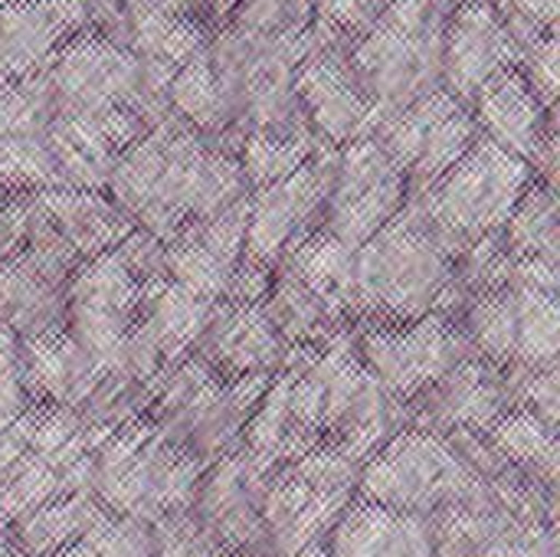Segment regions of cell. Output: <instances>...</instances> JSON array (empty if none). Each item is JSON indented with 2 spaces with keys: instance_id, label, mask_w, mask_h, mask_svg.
Returning <instances> with one entry per match:
<instances>
[{
  "instance_id": "14",
  "label": "cell",
  "mask_w": 560,
  "mask_h": 557,
  "mask_svg": "<svg viewBox=\"0 0 560 557\" xmlns=\"http://www.w3.org/2000/svg\"><path fill=\"white\" fill-rule=\"evenodd\" d=\"M522 59V43L495 0H463L443 33V85L463 105H472L482 85Z\"/></svg>"
},
{
  "instance_id": "16",
  "label": "cell",
  "mask_w": 560,
  "mask_h": 557,
  "mask_svg": "<svg viewBox=\"0 0 560 557\" xmlns=\"http://www.w3.org/2000/svg\"><path fill=\"white\" fill-rule=\"evenodd\" d=\"M246 213L249 197L184 227L171 243H164V276L180 289L220 305L230 295L246 253Z\"/></svg>"
},
{
  "instance_id": "7",
  "label": "cell",
  "mask_w": 560,
  "mask_h": 557,
  "mask_svg": "<svg viewBox=\"0 0 560 557\" xmlns=\"http://www.w3.org/2000/svg\"><path fill=\"white\" fill-rule=\"evenodd\" d=\"M52 112L138 108L144 118L167 108V92L154 85L138 56L112 36L79 33L46 66Z\"/></svg>"
},
{
  "instance_id": "10",
  "label": "cell",
  "mask_w": 560,
  "mask_h": 557,
  "mask_svg": "<svg viewBox=\"0 0 560 557\" xmlns=\"http://www.w3.org/2000/svg\"><path fill=\"white\" fill-rule=\"evenodd\" d=\"M144 282L131 272L118 250L82 259L66 286V332L92 358L102 378L138 322Z\"/></svg>"
},
{
  "instance_id": "11",
  "label": "cell",
  "mask_w": 560,
  "mask_h": 557,
  "mask_svg": "<svg viewBox=\"0 0 560 557\" xmlns=\"http://www.w3.org/2000/svg\"><path fill=\"white\" fill-rule=\"evenodd\" d=\"M335 164H338V151L318 148L302 167H295L282 181L259 187L249 197L246 253H243L249 263L276 269L302 236L325 227Z\"/></svg>"
},
{
  "instance_id": "38",
  "label": "cell",
  "mask_w": 560,
  "mask_h": 557,
  "mask_svg": "<svg viewBox=\"0 0 560 557\" xmlns=\"http://www.w3.org/2000/svg\"><path fill=\"white\" fill-rule=\"evenodd\" d=\"M0 557H26L20 552V545H13L10 538H3V532H0Z\"/></svg>"
},
{
  "instance_id": "20",
  "label": "cell",
  "mask_w": 560,
  "mask_h": 557,
  "mask_svg": "<svg viewBox=\"0 0 560 557\" xmlns=\"http://www.w3.org/2000/svg\"><path fill=\"white\" fill-rule=\"evenodd\" d=\"M16 341H20V378L26 397H43L49 404H62L75 410L98 387L102 371L92 364V358L75 345V338L66 328L36 338H16Z\"/></svg>"
},
{
  "instance_id": "30",
  "label": "cell",
  "mask_w": 560,
  "mask_h": 557,
  "mask_svg": "<svg viewBox=\"0 0 560 557\" xmlns=\"http://www.w3.org/2000/svg\"><path fill=\"white\" fill-rule=\"evenodd\" d=\"M515 289H486L476 292L466 312V341L479 355H486L492 364H512L515 361Z\"/></svg>"
},
{
  "instance_id": "5",
  "label": "cell",
  "mask_w": 560,
  "mask_h": 557,
  "mask_svg": "<svg viewBox=\"0 0 560 557\" xmlns=\"http://www.w3.org/2000/svg\"><path fill=\"white\" fill-rule=\"evenodd\" d=\"M486 489L463 453L427 430L397 433L361 473V499L427 519L450 509H486Z\"/></svg>"
},
{
  "instance_id": "17",
  "label": "cell",
  "mask_w": 560,
  "mask_h": 557,
  "mask_svg": "<svg viewBox=\"0 0 560 557\" xmlns=\"http://www.w3.org/2000/svg\"><path fill=\"white\" fill-rule=\"evenodd\" d=\"M89 13V0H3L0 69L13 79L43 72L72 36L85 33Z\"/></svg>"
},
{
  "instance_id": "31",
  "label": "cell",
  "mask_w": 560,
  "mask_h": 557,
  "mask_svg": "<svg viewBox=\"0 0 560 557\" xmlns=\"http://www.w3.org/2000/svg\"><path fill=\"white\" fill-rule=\"evenodd\" d=\"M394 515L397 512L374 506L368 499L345 509V515L335 529V542H331V555L328 557H387Z\"/></svg>"
},
{
  "instance_id": "15",
  "label": "cell",
  "mask_w": 560,
  "mask_h": 557,
  "mask_svg": "<svg viewBox=\"0 0 560 557\" xmlns=\"http://www.w3.org/2000/svg\"><path fill=\"white\" fill-rule=\"evenodd\" d=\"M472 118L479 135H486L502 151L532 164L541 181L555 184L558 167V131L555 112L541 105L522 69H505L472 98Z\"/></svg>"
},
{
  "instance_id": "28",
  "label": "cell",
  "mask_w": 560,
  "mask_h": 557,
  "mask_svg": "<svg viewBox=\"0 0 560 557\" xmlns=\"http://www.w3.org/2000/svg\"><path fill=\"white\" fill-rule=\"evenodd\" d=\"M489 443L492 450L518 466L528 469L535 479H545L548 486H555L558 476V440H555V427H548L538 414L532 410H505L492 427H489Z\"/></svg>"
},
{
  "instance_id": "23",
  "label": "cell",
  "mask_w": 560,
  "mask_h": 557,
  "mask_svg": "<svg viewBox=\"0 0 560 557\" xmlns=\"http://www.w3.org/2000/svg\"><path fill=\"white\" fill-rule=\"evenodd\" d=\"M167 105L174 115L200 135H220L236 128V105L230 85L210 62V49L184 62L167 82Z\"/></svg>"
},
{
  "instance_id": "32",
  "label": "cell",
  "mask_w": 560,
  "mask_h": 557,
  "mask_svg": "<svg viewBox=\"0 0 560 557\" xmlns=\"http://www.w3.org/2000/svg\"><path fill=\"white\" fill-rule=\"evenodd\" d=\"M82 542L98 557H158L151 542V525L115 512H102L82 535Z\"/></svg>"
},
{
  "instance_id": "24",
  "label": "cell",
  "mask_w": 560,
  "mask_h": 557,
  "mask_svg": "<svg viewBox=\"0 0 560 557\" xmlns=\"http://www.w3.org/2000/svg\"><path fill=\"white\" fill-rule=\"evenodd\" d=\"M262 309H266L269 322L276 325L279 338L285 345H299V348H312V345H322V341L341 335V322H345V315L338 309H331L325 299H318L312 289H305L285 269L279 276H272Z\"/></svg>"
},
{
  "instance_id": "9",
  "label": "cell",
  "mask_w": 560,
  "mask_h": 557,
  "mask_svg": "<svg viewBox=\"0 0 560 557\" xmlns=\"http://www.w3.org/2000/svg\"><path fill=\"white\" fill-rule=\"evenodd\" d=\"M466 358V335L436 312L417 322H374L361 335V364L397 404L430 391Z\"/></svg>"
},
{
  "instance_id": "33",
  "label": "cell",
  "mask_w": 560,
  "mask_h": 557,
  "mask_svg": "<svg viewBox=\"0 0 560 557\" xmlns=\"http://www.w3.org/2000/svg\"><path fill=\"white\" fill-rule=\"evenodd\" d=\"M390 0H315V33L322 39L341 43L345 36H361Z\"/></svg>"
},
{
  "instance_id": "34",
  "label": "cell",
  "mask_w": 560,
  "mask_h": 557,
  "mask_svg": "<svg viewBox=\"0 0 560 557\" xmlns=\"http://www.w3.org/2000/svg\"><path fill=\"white\" fill-rule=\"evenodd\" d=\"M518 69L528 79V85L535 89V95L541 98V105L548 112H555L558 108V36H555V30H548L538 39L522 46Z\"/></svg>"
},
{
  "instance_id": "18",
  "label": "cell",
  "mask_w": 560,
  "mask_h": 557,
  "mask_svg": "<svg viewBox=\"0 0 560 557\" xmlns=\"http://www.w3.org/2000/svg\"><path fill=\"white\" fill-rule=\"evenodd\" d=\"M30 220L46 227L52 236L66 243V250L82 263L98 253L115 250L135 223L95 190H36L30 197Z\"/></svg>"
},
{
  "instance_id": "19",
  "label": "cell",
  "mask_w": 560,
  "mask_h": 557,
  "mask_svg": "<svg viewBox=\"0 0 560 557\" xmlns=\"http://www.w3.org/2000/svg\"><path fill=\"white\" fill-rule=\"evenodd\" d=\"M207 358L210 364L243 378V374H266L285 355V341L279 338L276 325L269 322L262 302H233L223 299L213 305V315L203 328Z\"/></svg>"
},
{
  "instance_id": "26",
  "label": "cell",
  "mask_w": 560,
  "mask_h": 557,
  "mask_svg": "<svg viewBox=\"0 0 560 557\" xmlns=\"http://www.w3.org/2000/svg\"><path fill=\"white\" fill-rule=\"evenodd\" d=\"M502 240L515 259L558 263V190L551 181L535 177L525 187L512 217L502 227Z\"/></svg>"
},
{
  "instance_id": "12",
  "label": "cell",
  "mask_w": 560,
  "mask_h": 557,
  "mask_svg": "<svg viewBox=\"0 0 560 557\" xmlns=\"http://www.w3.org/2000/svg\"><path fill=\"white\" fill-rule=\"evenodd\" d=\"M407 207V177L377 138H358L338 151L325 207V230L348 250H361Z\"/></svg>"
},
{
  "instance_id": "3",
  "label": "cell",
  "mask_w": 560,
  "mask_h": 557,
  "mask_svg": "<svg viewBox=\"0 0 560 557\" xmlns=\"http://www.w3.org/2000/svg\"><path fill=\"white\" fill-rule=\"evenodd\" d=\"M453 10L446 0H390L351 46V69L381 121L440 89L443 33Z\"/></svg>"
},
{
  "instance_id": "21",
  "label": "cell",
  "mask_w": 560,
  "mask_h": 557,
  "mask_svg": "<svg viewBox=\"0 0 560 557\" xmlns=\"http://www.w3.org/2000/svg\"><path fill=\"white\" fill-rule=\"evenodd\" d=\"M509 404L505 381L479 361H459L443 381L430 387V417L446 430H489Z\"/></svg>"
},
{
  "instance_id": "27",
  "label": "cell",
  "mask_w": 560,
  "mask_h": 557,
  "mask_svg": "<svg viewBox=\"0 0 560 557\" xmlns=\"http://www.w3.org/2000/svg\"><path fill=\"white\" fill-rule=\"evenodd\" d=\"M85 492H69L66 499H49L46 506L33 509L16 522V545L20 552L30 557H49L59 548L82 542V535L92 529V522L102 515Z\"/></svg>"
},
{
  "instance_id": "6",
  "label": "cell",
  "mask_w": 560,
  "mask_h": 557,
  "mask_svg": "<svg viewBox=\"0 0 560 557\" xmlns=\"http://www.w3.org/2000/svg\"><path fill=\"white\" fill-rule=\"evenodd\" d=\"M200 460L154 427H125L98 453L92 483L115 515L154 525L197 499Z\"/></svg>"
},
{
  "instance_id": "13",
  "label": "cell",
  "mask_w": 560,
  "mask_h": 557,
  "mask_svg": "<svg viewBox=\"0 0 560 557\" xmlns=\"http://www.w3.org/2000/svg\"><path fill=\"white\" fill-rule=\"evenodd\" d=\"M295 98L312 131L328 144H351L371 138L381 125L358 72L351 69L348 49L335 39H318L295 66Z\"/></svg>"
},
{
  "instance_id": "29",
  "label": "cell",
  "mask_w": 560,
  "mask_h": 557,
  "mask_svg": "<svg viewBox=\"0 0 560 557\" xmlns=\"http://www.w3.org/2000/svg\"><path fill=\"white\" fill-rule=\"evenodd\" d=\"M515 289V361L525 368H545L558 361L560 348V309L558 292L548 289Z\"/></svg>"
},
{
  "instance_id": "39",
  "label": "cell",
  "mask_w": 560,
  "mask_h": 557,
  "mask_svg": "<svg viewBox=\"0 0 560 557\" xmlns=\"http://www.w3.org/2000/svg\"><path fill=\"white\" fill-rule=\"evenodd\" d=\"M292 557H328V552H325V548H322V545L315 542V545H305V548H302L299 555H292Z\"/></svg>"
},
{
  "instance_id": "1",
  "label": "cell",
  "mask_w": 560,
  "mask_h": 557,
  "mask_svg": "<svg viewBox=\"0 0 560 557\" xmlns=\"http://www.w3.org/2000/svg\"><path fill=\"white\" fill-rule=\"evenodd\" d=\"M105 187L115 207L161 243L249 197L240 158L213 148L177 115L135 138L115 158Z\"/></svg>"
},
{
  "instance_id": "22",
  "label": "cell",
  "mask_w": 560,
  "mask_h": 557,
  "mask_svg": "<svg viewBox=\"0 0 560 557\" xmlns=\"http://www.w3.org/2000/svg\"><path fill=\"white\" fill-rule=\"evenodd\" d=\"M282 263L289 276H295L331 309H338L341 315L354 312V250H348L325 227L302 236Z\"/></svg>"
},
{
  "instance_id": "8",
  "label": "cell",
  "mask_w": 560,
  "mask_h": 557,
  "mask_svg": "<svg viewBox=\"0 0 560 557\" xmlns=\"http://www.w3.org/2000/svg\"><path fill=\"white\" fill-rule=\"evenodd\" d=\"M394 158L407 177V194L420 197L430 190L479 138L469 105L446 89H433L394 112L371 135Z\"/></svg>"
},
{
  "instance_id": "4",
  "label": "cell",
  "mask_w": 560,
  "mask_h": 557,
  "mask_svg": "<svg viewBox=\"0 0 560 557\" xmlns=\"http://www.w3.org/2000/svg\"><path fill=\"white\" fill-rule=\"evenodd\" d=\"M535 177L538 174H532L528 161L479 135L430 190L413 197V204L433 233L446 243V250L459 256L466 246L502 233L518 197Z\"/></svg>"
},
{
  "instance_id": "25",
  "label": "cell",
  "mask_w": 560,
  "mask_h": 557,
  "mask_svg": "<svg viewBox=\"0 0 560 557\" xmlns=\"http://www.w3.org/2000/svg\"><path fill=\"white\" fill-rule=\"evenodd\" d=\"M318 148H322V138L312 131L308 121H302V125H289V128L246 131L236 158H240L246 187L259 190L272 181H282L295 167H302Z\"/></svg>"
},
{
  "instance_id": "37",
  "label": "cell",
  "mask_w": 560,
  "mask_h": 557,
  "mask_svg": "<svg viewBox=\"0 0 560 557\" xmlns=\"http://www.w3.org/2000/svg\"><path fill=\"white\" fill-rule=\"evenodd\" d=\"M49 557H98L85 542H72V545H66V548H59L56 555Z\"/></svg>"
},
{
  "instance_id": "2",
  "label": "cell",
  "mask_w": 560,
  "mask_h": 557,
  "mask_svg": "<svg viewBox=\"0 0 560 557\" xmlns=\"http://www.w3.org/2000/svg\"><path fill=\"white\" fill-rule=\"evenodd\" d=\"M453 286L456 256L417 204L354 250V312L374 322H417L436 312Z\"/></svg>"
},
{
  "instance_id": "35",
  "label": "cell",
  "mask_w": 560,
  "mask_h": 557,
  "mask_svg": "<svg viewBox=\"0 0 560 557\" xmlns=\"http://www.w3.org/2000/svg\"><path fill=\"white\" fill-rule=\"evenodd\" d=\"M26 223H30V197L0 187V263L10 259L26 243Z\"/></svg>"
},
{
  "instance_id": "40",
  "label": "cell",
  "mask_w": 560,
  "mask_h": 557,
  "mask_svg": "<svg viewBox=\"0 0 560 557\" xmlns=\"http://www.w3.org/2000/svg\"><path fill=\"white\" fill-rule=\"evenodd\" d=\"M446 3H450V7H456V3H463V0H446Z\"/></svg>"
},
{
  "instance_id": "36",
  "label": "cell",
  "mask_w": 560,
  "mask_h": 557,
  "mask_svg": "<svg viewBox=\"0 0 560 557\" xmlns=\"http://www.w3.org/2000/svg\"><path fill=\"white\" fill-rule=\"evenodd\" d=\"M502 13L512 23H522V26L555 30V23H558V0H505Z\"/></svg>"
}]
</instances>
